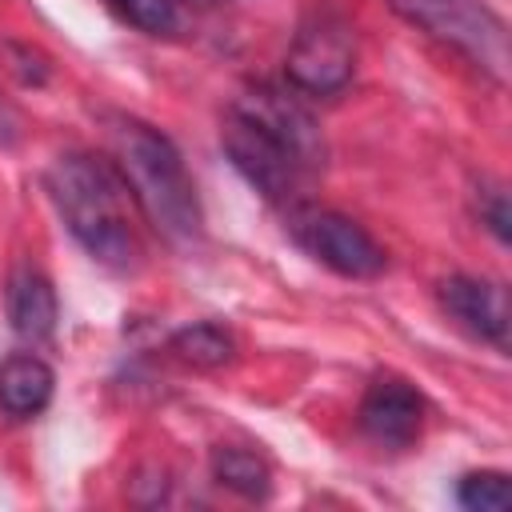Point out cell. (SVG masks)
<instances>
[{"label":"cell","instance_id":"cell-1","mask_svg":"<svg viewBox=\"0 0 512 512\" xmlns=\"http://www.w3.org/2000/svg\"><path fill=\"white\" fill-rule=\"evenodd\" d=\"M44 184L64 228L96 264L112 272H132L140 264V204L108 156L64 152L48 164Z\"/></svg>","mask_w":512,"mask_h":512},{"label":"cell","instance_id":"cell-2","mask_svg":"<svg viewBox=\"0 0 512 512\" xmlns=\"http://www.w3.org/2000/svg\"><path fill=\"white\" fill-rule=\"evenodd\" d=\"M108 140H112V164L128 180L140 216L176 248H192L204 236V212L196 184L176 152V144L136 120V116H112L108 120Z\"/></svg>","mask_w":512,"mask_h":512},{"label":"cell","instance_id":"cell-3","mask_svg":"<svg viewBox=\"0 0 512 512\" xmlns=\"http://www.w3.org/2000/svg\"><path fill=\"white\" fill-rule=\"evenodd\" d=\"M388 8L412 28H420L424 36L456 48L496 84L508 80V64H512L508 28L480 0H388Z\"/></svg>","mask_w":512,"mask_h":512},{"label":"cell","instance_id":"cell-4","mask_svg":"<svg viewBox=\"0 0 512 512\" xmlns=\"http://www.w3.org/2000/svg\"><path fill=\"white\" fill-rule=\"evenodd\" d=\"M220 144L228 152V160L236 164V172L272 204H288L296 208L304 200L308 180L316 176L296 152H288L280 140H272L268 132H260L256 124H248L244 116L228 112L224 128H220Z\"/></svg>","mask_w":512,"mask_h":512},{"label":"cell","instance_id":"cell-5","mask_svg":"<svg viewBox=\"0 0 512 512\" xmlns=\"http://www.w3.org/2000/svg\"><path fill=\"white\" fill-rule=\"evenodd\" d=\"M352 68H356V36L352 24L336 12H312L284 56L288 84L304 96H336L352 80Z\"/></svg>","mask_w":512,"mask_h":512},{"label":"cell","instance_id":"cell-6","mask_svg":"<svg viewBox=\"0 0 512 512\" xmlns=\"http://www.w3.org/2000/svg\"><path fill=\"white\" fill-rule=\"evenodd\" d=\"M288 232H292V240H296L312 260H320V264L332 268L336 276L372 280V276L384 272V248L372 240V232H368L364 224H356V220L344 216V212L296 204V208L288 212Z\"/></svg>","mask_w":512,"mask_h":512},{"label":"cell","instance_id":"cell-7","mask_svg":"<svg viewBox=\"0 0 512 512\" xmlns=\"http://www.w3.org/2000/svg\"><path fill=\"white\" fill-rule=\"evenodd\" d=\"M236 116H244L248 124H256L260 132H268L272 140H280L288 152H296L312 172L324 168V136L316 116L304 108V100L296 96V88H280V84H248L232 108Z\"/></svg>","mask_w":512,"mask_h":512},{"label":"cell","instance_id":"cell-8","mask_svg":"<svg viewBox=\"0 0 512 512\" xmlns=\"http://www.w3.org/2000/svg\"><path fill=\"white\" fill-rule=\"evenodd\" d=\"M424 400L400 376H376L360 400V428L380 448H408L420 436Z\"/></svg>","mask_w":512,"mask_h":512},{"label":"cell","instance_id":"cell-9","mask_svg":"<svg viewBox=\"0 0 512 512\" xmlns=\"http://www.w3.org/2000/svg\"><path fill=\"white\" fill-rule=\"evenodd\" d=\"M440 304L444 312L468 328L472 336L488 340L492 348H508V328H512V308H508V292L496 280L484 276H448L440 284Z\"/></svg>","mask_w":512,"mask_h":512},{"label":"cell","instance_id":"cell-10","mask_svg":"<svg viewBox=\"0 0 512 512\" xmlns=\"http://www.w3.org/2000/svg\"><path fill=\"white\" fill-rule=\"evenodd\" d=\"M56 316H60V304H56V288L48 276H40L36 268H20L12 280H8V320H12V332L28 344H40L56 332Z\"/></svg>","mask_w":512,"mask_h":512},{"label":"cell","instance_id":"cell-11","mask_svg":"<svg viewBox=\"0 0 512 512\" xmlns=\"http://www.w3.org/2000/svg\"><path fill=\"white\" fill-rule=\"evenodd\" d=\"M56 388L52 368L36 352H16L0 364V408L12 420H32L48 408Z\"/></svg>","mask_w":512,"mask_h":512},{"label":"cell","instance_id":"cell-12","mask_svg":"<svg viewBox=\"0 0 512 512\" xmlns=\"http://www.w3.org/2000/svg\"><path fill=\"white\" fill-rule=\"evenodd\" d=\"M212 476H216V484H224L228 492H236L244 500H268V492H272V468L252 448H232V444L216 448Z\"/></svg>","mask_w":512,"mask_h":512},{"label":"cell","instance_id":"cell-13","mask_svg":"<svg viewBox=\"0 0 512 512\" xmlns=\"http://www.w3.org/2000/svg\"><path fill=\"white\" fill-rule=\"evenodd\" d=\"M172 352L200 372H216L236 360V340L224 324L200 320V324H184L180 332H172Z\"/></svg>","mask_w":512,"mask_h":512},{"label":"cell","instance_id":"cell-14","mask_svg":"<svg viewBox=\"0 0 512 512\" xmlns=\"http://www.w3.org/2000/svg\"><path fill=\"white\" fill-rule=\"evenodd\" d=\"M120 20L140 28L144 36H172L180 28V4L176 0H104Z\"/></svg>","mask_w":512,"mask_h":512},{"label":"cell","instance_id":"cell-15","mask_svg":"<svg viewBox=\"0 0 512 512\" xmlns=\"http://www.w3.org/2000/svg\"><path fill=\"white\" fill-rule=\"evenodd\" d=\"M456 500L468 512H504L512 504V484L504 472H468L456 484Z\"/></svg>","mask_w":512,"mask_h":512},{"label":"cell","instance_id":"cell-16","mask_svg":"<svg viewBox=\"0 0 512 512\" xmlns=\"http://www.w3.org/2000/svg\"><path fill=\"white\" fill-rule=\"evenodd\" d=\"M476 212H480L484 228H488L500 244L512 240V208H508V188H504V184L484 180V184L476 188Z\"/></svg>","mask_w":512,"mask_h":512},{"label":"cell","instance_id":"cell-17","mask_svg":"<svg viewBox=\"0 0 512 512\" xmlns=\"http://www.w3.org/2000/svg\"><path fill=\"white\" fill-rule=\"evenodd\" d=\"M16 136H20V112L0 92V144H16Z\"/></svg>","mask_w":512,"mask_h":512},{"label":"cell","instance_id":"cell-18","mask_svg":"<svg viewBox=\"0 0 512 512\" xmlns=\"http://www.w3.org/2000/svg\"><path fill=\"white\" fill-rule=\"evenodd\" d=\"M176 4H192V8H212L216 0H176Z\"/></svg>","mask_w":512,"mask_h":512}]
</instances>
